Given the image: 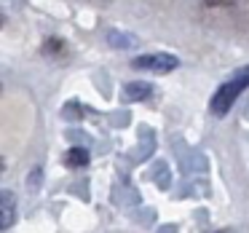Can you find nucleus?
I'll list each match as a JSON object with an SVG mask.
<instances>
[{
	"mask_svg": "<svg viewBox=\"0 0 249 233\" xmlns=\"http://www.w3.org/2000/svg\"><path fill=\"white\" fill-rule=\"evenodd\" d=\"M247 86H249V83L244 81L241 75H233L228 83H222V86L214 91V97H212V105H209L212 113H214V115H225L228 110L233 108V102L238 99V94H241Z\"/></svg>",
	"mask_w": 249,
	"mask_h": 233,
	"instance_id": "1",
	"label": "nucleus"
},
{
	"mask_svg": "<svg viewBox=\"0 0 249 233\" xmlns=\"http://www.w3.org/2000/svg\"><path fill=\"white\" fill-rule=\"evenodd\" d=\"M134 70H150V72H172L179 67V59L174 54H142L137 56L134 62Z\"/></svg>",
	"mask_w": 249,
	"mask_h": 233,
	"instance_id": "2",
	"label": "nucleus"
},
{
	"mask_svg": "<svg viewBox=\"0 0 249 233\" xmlns=\"http://www.w3.org/2000/svg\"><path fill=\"white\" fill-rule=\"evenodd\" d=\"M0 212H3L0 228L8 231V228L14 225V217H17V196H14L11 190H3V196H0Z\"/></svg>",
	"mask_w": 249,
	"mask_h": 233,
	"instance_id": "3",
	"label": "nucleus"
},
{
	"mask_svg": "<svg viewBox=\"0 0 249 233\" xmlns=\"http://www.w3.org/2000/svg\"><path fill=\"white\" fill-rule=\"evenodd\" d=\"M150 94H153V86H150V83L131 81V83H126V86H124V99H129V102H145Z\"/></svg>",
	"mask_w": 249,
	"mask_h": 233,
	"instance_id": "4",
	"label": "nucleus"
},
{
	"mask_svg": "<svg viewBox=\"0 0 249 233\" xmlns=\"http://www.w3.org/2000/svg\"><path fill=\"white\" fill-rule=\"evenodd\" d=\"M65 163L70 169H83L89 163V150H83V147H70V150L65 153Z\"/></svg>",
	"mask_w": 249,
	"mask_h": 233,
	"instance_id": "5",
	"label": "nucleus"
},
{
	"mask_svg": "<svg viewBox=\"0 0 249 233\" xmlns=\"http://www.w3.org/2000/svg\"><path fill=\"white\" fill-rule=\"evenodd\" d=\"M40 179H43V166H35L33 172H30V179H27V188L33 190V193L40 188Z\"/></svg>",
	"mask_w": 249,
	"mask_h": 233,
	"instance_id": "6",
	"label": "nucleus"
}]
</instances>
